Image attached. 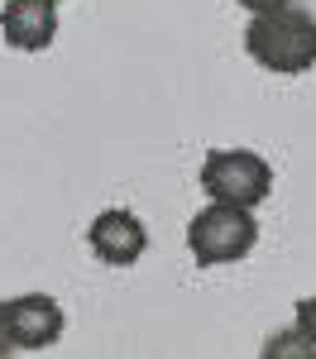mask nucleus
<instances>
[{
  "instance_id": "obj_10",
  "label": "nucleus",
  "mask_w": 316,
  "mask_h": 359,
  "mask_svg": "<svg viewBox=\"0 0 316 359\" xmlns=\"http://www.w3.org/2000/svg\"><path fill=\"white\" fill-rule=\"evenodd\" d=\"M15 350V340H10V331H5V321H0V355H10Z\"/></svg>"
},
{
  "instance_id": "obj_8",
  "label": "nucleus",
  "mask_w": 316,
  "mask_h": 359,
  "mask_svg": "<svg viewBox=\"0 0 316 359\" xmlns=\"http://www.w3.org/2000/svg\"><path fill=\"white\" fill-rule=\"evenodd\" d=\"M297 331L307 335V340H316V297L297 302Z\"/></svg>"
},
{
  "instance_id": "obj_1",
  "label": "nucleus",
  "mask_w": 316,
  "mask_h": 359,
  "mask_svg": "<svg viewBox=\"0 0 316 359\" xmlns=\"http://www.w3.org/2000/svg\"><path fill=\"white\" fill-rule=\"evenodd\" d=\"M245 48L268 72H283V77L307 72L316 62V20L307 10H297V5L254 15L249 29H245Z\"/></svg>"
},
{
  "instance_id": "obj_5",
  "label": "nucleus",
  "mask_w": 316,
  "mask_h": 359,
  "mask_svg": "<svg viewBox=\"0 0 316 359\" xmlns=\"http://www.w3.org/2000/svg\"><path fill=\"white\" fill-rule=\"evenodd\" d=\"M86 245H91V254H96L101 264L130 269L144 249H149V230H144V221L135 211H120V206H115V211H101V216L91 221Z\"/></svg>"
},
{
  "instance_id": "obj_7",
  "label": "nucleus",
  "mask_w": 316,
  "mask_h": 359,
  "mask_svg": "<svg viewBox=\"0 0 316 359\" xmlns=\"http://www.w3.org/2000/svg\"><path fill=\"white\" fill-rule=\"evenodd\" d=\"M263 355H268V359H283V355H316V345H312L302 331H292V335L268 340V345H263Z\"/></svg>"
},
{
  "instance_id": "obj_6",
  "label": "nucleus",
  "mask_w": 316,
  "mask_h": 359,
  "mask_svg": "<svg viewBox=\"0 0 316 359\" xmlns=\"http://www.w3.org/2000/svg\"><path fill=\"white\" fill-rule=\"evenodd\" d=\"M0 29H5V43H15L25 53H39L57 34V5L53 0H5Z\"/></svg>"
},
{
  "instance_id": "obj_3",
  "label": "nucleus",
  "mask_w": 316,
  "mask_h": 359,
  "mask_svg": "<svg viewBox=\"0 0 316 359\" xmlns=\"http://www.w3.org/2000/svg\"><path fill=\"white\" fill-rule=\"evenodd\" d=\"M201 187L211 201H235V206H259L273 192V168L249 149H216L201 163Z\"/></svg>"
},
{
  "instance_id": "obj_2",
  "label": "nucleus",
  "mask_w": 316,
  "mask_h": 359,
  "mask_svg": "<svg viewBox=\"0 0 316 359\" xmlns=\"http://www.w3.org/2000/svg\"><path fill=\"white\" fill-rule=\"evenodd\" d=\"M254 240H259V221L249 216V206H235V201H211L187 225V245L197 254V264H206V269L245 259L254 249Z\"/></svg>"
},
{
  "instance_id": "obj_9",
  "label": "nucleus",
  "mask_w": 316,
  "mask_h": 359,
  "mask_svg": "<svg viewBox=\"0 0 316 359\" xmlns=\"http://www.w3.org/2000/svg\"><path fill=\"white\" fill-rule=\"evenodd\" d=\"M240 5H249L254 15H268V10H287L292 0H240Z\"/></svg>"
},
{
  "instance_id": "obj_4",
  "label": "nucleus",
  "mask_w": 316,
  "mask_h": 359,
  "mask_svg": "<svg viewBox=\"0 0 316 359\" xmlns=\"http://www.w3.org/2000/svg\"><path fill=\"white\" fill-rule=\"evenodd\" d=\"M0 321L15 340V350H48L62 335V306L43 292H29V297L0 302Z\"/></svg>"
}]
</instances>
